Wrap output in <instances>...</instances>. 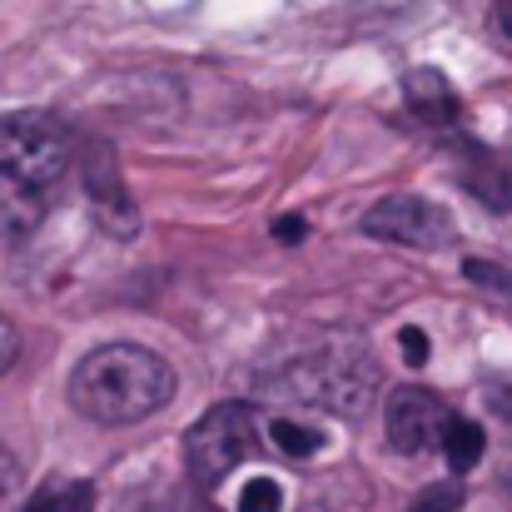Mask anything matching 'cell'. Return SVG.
I'll use <instances>...</instances> for the list:
<instances>
[{"mask_svg": "<svg viewBox=\"0 0 512 512\" xmlns=\"http://www.w3.org/2000/svg\"><path fill=\"white\" fill-rule=\"evenodd\" d=\"M174 368L140 343H100L70 368V403L80 418L120 428L160 413L174 398Z\"/></svg>", "mask_w": 512, "mask_h": 512, "instance_id": "1", "label": "cell"}, {"mask_svg": "<svg viewBox=\"0 0 512 512\" xmlns=\"http://www.w3.org/2000/svg\"><path fill=\"white\" fill-rule=\"evenodd\" d=\"M274 388L294 403H319L329 413L358 418L368 413L373 393H378V368L358 343H329V348H304L294 358H284L274 373Z\"/></svg>", "mask_w": 512, "mask_h": 512, "instance_id": "2", "label": "cell"}, {"mask_svg": "<svg viewBox=\"0 0 512 512\" xmlns=\"http://www.w3.org/2000/svg\"><path fill=\"white\" fill-rule=\"evenodd\" d=\"M264 453V423L249 403H214L184 438V463L189 478L204 493H219L249 458Z\"/></svg>", "mask_w": 512, "mask_h": 512, "instance_id": "3", "label": "cell"}, {"mask_svg": "<svg viewBox=\"0 0 512 512\" xmlns=\"http://www.w3.org/2000/svg\"><path fill=\"white\" fill-rule=\"evenodd\" d=\"M70 170V130L50 110L0 115V179L20 189H50Z\"/></svg>", "mask_w": 512, "mask_h": 512, "instance_id": "4", "label": "cell"}, {"mask_svg": "<svg viewBox=\"0 0 512 512\" xmlns=\"http://www.w3.org/2000/svg\"><path fill=\"white\" fill-rule=\"evenodd\" d=\"M363 234L388 239V244H408V249H443L453 239V219L443 204H433L423 194H388V199L368 204Z\"/></svg>", "mask_w": 512, "mask_h": 512, "instance_id": "5", "label": "cell"}, {"mask_svg": "<svg viewBox=\"0 0 512 512\" xmlns=\"http://www.w3.org/2000/svg\"><path fill=\"white\" fill-rule=\"evenodd\" d=\"M448 423H453V408L438 393H428V388H393V398H388V443L398 453H408V458L433 453L443 443Z\"/></svg>", "mask_w": 512, "mask_h": 512, "instance_id": "6", "label": "cell"}, {"mask_svg": "<svg viewBox=\"0 0 512 512\" xmlns=\"http://www.w3.org/2000/svg\"><path fill=\"white\" fill-rule=\"evenodd\" d=\"M85 184H90V199H95V214L120 234V239H130L135 234V204H130V194L120 189V174H115V155L105 150V145H95L90 150V160H85Z\"/></svg>", "mask_w": 512, "mask_h": 512, "instance_id": "7", "label": "cell"}, {"mask_svg": "<svg viewBox=\"0 0 512 512\" xmlns=\"http://www.w3.org/2000/svg\"><path fill=\"white\" fill-rule=\"evenodd\" d=\"M463 155V179L468 189L488 204V209H512V150L498 155V150H483V145H458Z\"/></svg>", "mask_w": 512, "mask_h": 512, "instance_id": "8", "label": "cell"}, {"mask_svg": "<svg viewBox=\"0 0 512 512\" xmlns=\"http://www.w3.org/2000/svg\"><path fill=\"white\" fill-rule=\"evenodd\" d=\"M403 95L418 110V120H428V125H458V115H463V100H458V90L448 85L443 70H428V65L408 70L403 75Z\"/></svg>", "mask_w": 512, "mask_h": 512, "instance_id": "9", "label": "cell"}, {"mask_svg": "<svg viewBox=\"0 0 512 512\" xmlns=\"http://www.w3.org/2000/svg\"><path fill=\"white\" fill-rule=\"evenodd\" d=\"M438 453L448 458L453 473H468V468L483 463V453H488V433H483L478 423H468V418H453L448 433H443V443H438Z\"/></svg>", "mask_w": 512, "mask_h": 512, "instance_id": "10", "label": "cell"}, {"mask_svg": "<svg viewBox=\"0 0 512 512\" xmlns=\"http://www.w3.org/2000/svg\"><path fill=\"white\" fill-rule=\"evenodd\" d=\"M20 512H95V488L85 478H55L30 503H20Z\"/></svg>", "mask_w": 512, "mask_h": 512, "instance_id": "11", "label": "cell"}, {"mask_svg": "<svg viewBox=\"0 0 512 512\" xmlns=\"http://www.w3.org/2000/svg\"><path fill=\"white\" fill-rule=\"evenodd\" d=\"M264 438H269L279 453H289V458H309V453H319V448H324V438H319L314 428L294 423V418H279V423H269V428H264Z\"/></svg>", "mask_w": 512, "mask_h": 512, "instance_id": "12", "label": "cell"}, {"mask_svg": "<svg viewBox=\"0 0 512 512\" xmlns=\"http://www.w3.org/2000/svg\"><path fill=\"white\" fill-rule=\"evenodd\" d=\"M284 508V493H279V483L274 478H249L244 488H239V498H234V512H279Z\"/></svg>", "mask_w": 512, "mask_h": 512, "instance_id": "13", "label": "cell"}, {"mask_svg": "<svg viewBox=\"0 0 512 512\" xmlns=\"http://www.w3.org/2000/svg\"><path fill=\"white\" fill-rule=\"evenodd\" d=\"M20 503H25V468L0 443V512H20Z\"/></svg>", "mask_w": 512, "mask_h": 512, "instance_id": "14", "label": "cell"}, {"mask_svg": "<svg viewBox=\"0 0 512 512\" xmlns=\"http://www.w3.org/2000/svg\"><path fill=\"white\" fill-rule=\"evenodd\" d=\"M463 503V493H458V483H438V488H428L418 503H413V512H453Z\"/></svg>", "mask_w": 512, "mask_h": 512, "instance_id": "15", "label": "cell"}, {"mask_svg": "<svg viewBox=\"0 0 512 512\" xmlns=\"http://www.w3.org/2000/svg\"><path fill=\"white\" fill-rule=\"evenodd\" d=\"M463 274H468L473 284H488V289H498V294H512V279L508 274H493V264H488V259H468V264H463Z\"/></svg>", "mask_w": 512, "mask_h": 512, "instance_id": "16", "label": "cell"}, {"mask_svg": "<svg viewBox=\"0 0 512 512\" xmlns=\"http://www.w3.org/2000/svg\"><path fill=\"white\" fill-rule=\"evenodd\" d=\"M15 358H20V334H15V324L0 314V378L15 368Z\"/></svg>", "mask_w": 512, "mask_h": 512, "instance_id": "17", "label": "cell"}, {"mask_svg": "<svg viewBox=\"0 0 512 512\" xmlns=\"http://www.w3.org/2000/svg\"><path fill=\"white\" fill-rule=\"evenodd\" d=\"M398 343H403V358H408L413 368H418V363H428V334H423V329H413V324H408V329L398 334Z\"/></svg>", "mask_w": 512, "mask_h": 512, "instance_id": "18", "label": "cell"}, {"mask_svg": "<svg viewBox=\"0 0 512 512\" xmlns=\"http://www.w3.org/2000/svg\"><path fill=\"white\" fill-rule=\"evenodd\" d=\"M304 229H309L304 219H284V224H279V239H284V244H299V239H304Z\"/></svg>", "mask_w": 512, "mask_h": 512, "instance_id": "19", "label": "cell"}, {"mask_svg": "<svg viewBox=\"0 0 512 512\" xmlns=\"http://www.w3.org/2000/svg\"><path fill=\"white\" fill-rule=\"evenodd\" d=\"M493 5H498V25L512 35V0H493Z\"/></svg>", "mask_w": 512, "mask_h": 512, "instance_id": "20", "label": "cell"}]
</instances>
